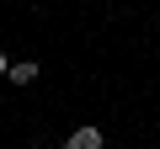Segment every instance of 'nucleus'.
<instances>
[{
    "instance_id": "2",
    "label": "nucleus",
    "mask_w": 160,
    "mask_h": 149,
    "mask_svg": "<svg viewBox=\"0 0 160 149\" xmlns=\"http://www.w3.org/2000/svg\"><path fill=\"white\" fill-rule=\"evenodd\" d=\"M6 80H11V85H32V80H38V64H32V59L11 64V69H6Z\"/></svg>"
},
{
    "instance_id": "3",
    "label": "nucleus",
    "mask_w": 160,
    "mask_h": 149,
    "mask_svg": "<svg viewBox=\"0 0 160 149\" xmlns=\"http://www.w3.org/2000/svg\"><path fill=\"white\" fill-rule=\"evenodd\" d=\"M6 69H11V59H6V53H0V74H6Z\"/></svg>"
},
{
    "instance_id": "1",
    "label": "nucleus",
    "mask_w": 160,
    "mask_h": 149,
    "mask_svg": "<svg viewBox=\"0 0 160 149\" xmlns=\"http://www.w3.org/2000/svg\"><path fill=\"white\" fill-rule=\"evenodd\" d=\"M102 144H107V133H102L96 123H80V128L64 138V149H102Z\"/></svg>"
}]
</instances>
